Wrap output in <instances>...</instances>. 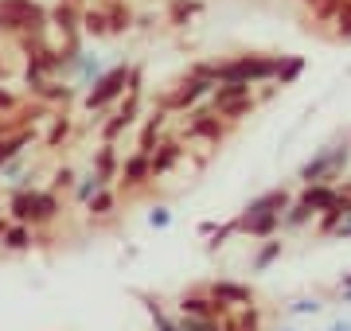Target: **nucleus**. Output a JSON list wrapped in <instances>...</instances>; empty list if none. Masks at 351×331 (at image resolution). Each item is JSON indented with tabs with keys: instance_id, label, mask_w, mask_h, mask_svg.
<instances>
[{
	"instance_id": "obj_22",
	"label": "nucleus",
	"mask_w": 351,
	"mask_h": 331,
	"mask_svg": "<svg viewBox=\"0 0 351 331\" xmlns=\"http://www.w3.org/2000/svg\"><path fill=\"white\" fill-rule=\"evenodd\" d=\"M117 207H121V191H117V187H101L82 211H86L90 222H110V218L117 215Z\"/></svg>"
},
{
	"instance_id": "obj_36",
	"label": "nucleus",
	"mask_w": 351,
	"mask_h": 331,
	"mask_svg": "<svg viewBox=\"0 0 351 331\" xmlns=\"http://www.w3.org/2000/svg\"><path fill=\"white\" fill-rule=\"evenodd\" d=\"M20 102H24V98H20L12 86H4V82H0V117L16 114V109H20Z\"/></svg>"
},
{
	"instance_id": "obj_37",
	"label": "nucleus",
	"mask_w": 351,
	"mask_h": 331,
	"mask_svg": "<svg viewBox=\"0 0 351 331\" xmlns=\"http://www.w3.org/2000/svg\"><path fill=\"white\" fill-rule=\"evenodd\" d=\"M234 234H239V222L230 218V222H223V226H219L211 238H207V250H219V246H226V238H234Z\"/></svg>"
},
{
	"instance_id": "obj_32",
	"label": "nucleus",
	"mask_w": 351,
	"mask_h": 331,
	"mask_svg": "<svg viewBox=\"0 0 351 331\" xmlns=\"http://www.w3.org/2000/svg\"><path fill=\"white\" fill-rule=\"evenodd\" d=\"M328 24H332V39H339V43H351V0H339L336 16H332Z\"/></svg>"
},
{
	"instance_id": "obj_41",
	"label": "nucleus",
	"mask_w": 351,
	"mask_h": 331,
	"mask_svg": "<svg viewBox=\"0 0 351 331\" xmlns=\"http://www.w3.org/2000/svg\"><path fill=\"white\" fill-rule=\"evenodd\" d=\"M336 296L343 300V304H351V284H336Z\"/></svg>"
},
{
	"instance_id": "obj_26",
	"label": "nucleus",
	"mask_w": 351,
	"mask_h": 331,
	"mask_svg": "<svg viewBox=\"0 0 351 331\" xmlns=\"http://www.w3.org/2000/svg\"><path fill=\"white\" fill-rule=\"evenodd\" d=\"M281 254H285V242L281 238H265V242H258V250H254V257H250V273H265L269 265H277L281 261Z\"/></svg>"
},
{
	"instance_id": "obj_43",
	"label": "nucleus",
	"mask_w": 351,
	"mask_h": 331,
	"mask_svg": "<svg viewBox=\"0 0 351 331\" xmlns=\"http://www.w3.org/2000/svg\"><path fill=\"white\" fill-rule=\"evenodd\" d=\"M339 284H351V273H343V277H339Z\"/></svg>"
},
{
	"instance_id": "obj_10",
	"label": "nucleus",
	"mask_w": 351,
	"mask_h": 331,
	"mask_svg": "<svg viewBox=\"0 0 351 331\" xmlns=\"http://www.w3.org/2000/svg\"><path fill=\"white\" fill-rule=\"evenodd\" d=\"M184 153H188V144L180 137H164L156 148H152L149 156V164H152V179H164V176H172L176 168L184 164Z\"/></svg>"
},
{
	"instance_id": "obj_39",
	"label": "nucleus",
	"mask_w": 351,
	"mask_h": 331,
	"mask_svg": "<svg viewBox=\"0 0 351 331\" xmlns=\"http://www.w3.org/2000/svg\"><path fill=\"white\" fill-rule=\"evenodd\" d=\"M133 27H141V31H152V27H156V16H152V12H141L137 20H133Z\"/></svg>"
},
{
	"instance_id": "obj_25",
	"label": "nucleus",
	"mask_w": 351,
	"mask_h": 331,
	"mask_svg": "<svg viewBox=\"0 0 351 331\" xmlns=\"http://www.w3.org/2000/svg\"><path fill=\"white\" fill-rule=\"evenodd\" d=\"M137 300L145 304V312H149V319H152V331H184L180 328V319L168 312V308L156 300V296H149V293H137Z\"/></svg>"
},
{
	"instance_id": "obj_29",
	"label": "nucleus",
	"mask_w": 351,
	"mask_h": 331,
	"mask_svg": "<svg viewBox=\"0 0 351 331\" xmlns=\"http://www.w3.org/2000/svg\"><path fill=\"white\" fill-rule=\"evenodd\" d=\"M110 36V20L101 12V4H86L82 8V39H106Z\"/></svg>"
},
{
	"instance_id": "obj_44",
	"label": "nucleus",
	"mask_w": 351,
	"mask_h": 331,
	"mask_svg": "<svg viewBox=\"0 0 351 331\" xmlns=\"http://www.w3.org/2000/svg\"><path fill=\"white\" fill-rule=\"evenodd\" d=\"M339 191H343V195H351V183H343V187H339Z\"/></svg>"
},
{
	"instance_id": "obj_30",
	"label": "nucleus",
	"mask_w": 351,
	"mask_h": 331,
	"mask_svg": "<svg viewBox=\"0 0 351 331\" xmlns=\"http://www.w3.org/2000/svg\"><path fill=\"white\" fill-rule=\"evenodd\" d=\"M32 129H20V133H4L0 137V168L8 164V160H16V156H24V148L32 144Z\"/></svg>"
},
{
	"instance_id": "obj_24",
	"label": "nucleus",
	"mask_w": 351,
	"mask_h": 331,
	"mask_svg": "<svg viewBox=\"0 0 351 331\" xmlns=\"http://www.w3.org/2000/svg\"><path fill=\"white\" fill-rule=\"evenodd\" d=\"M304 70H308V63H304V55H281V59H277L274 86H277V90H285V86H297Z\"/></svg>"
},
{
	"instance_id": "obj_35",
	"label": "nucleus",
	"mask_w": 351,
	"mask_h": 331,
	"mask_svg": "<svg viewBox=\"0 0 351 331\" xmlns=\"http://www.w3.org/2000/svg\"><path fill=\"white\" fill-rule=\"evenodd\" d=\"M320 296H301V300H293V304H289V316H316V312H320Z\"/></svg>"
},
{
	"instance_id": "obj_33",
	"label": "nucleus",
	"mask_w": 351,
	"mask_h": 331,
	"mask_svg": "<svg viewBox=\"0 0 351 331\" xmlns=\"http://www.w3.org/2000/svg\"><path fill=\"white\" fill-rule=\"evenodd\" d=\"M75 183H78V168L75 164H59L55 172H51V191H75Z\"/></svg>"
},
{
	"instance_id": "obj_7",
	"label": "nucleus",
	"mask_w": 351,
	"mask_h": 331,
	"mask_svg": "<svg viewBox=\"0 0 351 331\" xmlns=\"http://www.w3.org/2000/svg\"><path fill=\"white\" fill-rule=\"evenodd\" d=\"M230 121H223V117L215 114L211 105L203 102L195 105L188 114V125H184V144H211V148H219L226 137H230Z\"/></svg>"
},
{
	"instance_id": "obj_16",
	"label": "nucleus",
	"mask_w": 351,
	"mask_h": 331,
	"mask_svg": "<svg viewBox=\"0 0 351 331\" xmlns=\"http://www.w3.org/2000/svg\"><path fill=\"white\" fill-rule=\"evenodd\" d=\"M32 246H39V234L27 222H12L8 218V226L0 230V250L4 254H27Z\"/></svg>"
},
{
	"instance_id": "obj_46",
	"label": "nucleus",
	"mask_w": 351,
	"mask_h": 331,
	"mask_svg": "<svg viewBox=\"0 0 351 331\" xmlns=\"http://www.w3.org/2000/svg\"><path fill=\"white\" fill-rule=\"evenodd\" d=\"M281 331H297V328H281Z\"/></svg>"
},
{
	"instance_id": "obj_40",
	"label": "nucleus",
	"mask_w": 351,
	"mask_h": 331,
	"mask_svg": "<svg viewBox=\"0 0 351 331\" xmlns=\"http://www.w3.org/2000/svg\"><path fill=\"white\" fill-rule=\"evenodd\" d=\"M215 230H219V222H211V218H207V222H199V234H203V238H211Z\"/></svg>"
},
{
	"instance_id": "obj_13",
	"label": "nucleus",
	"mask_w": 351,
	"mask_h": 331,
	"mask_svg": "<svg viewBox=\"0 0 351 331\" xmlns=\"http://www.w3.org/2000/svg\"><path fill=\"white\" fill-rule=\"evenodd\" d=\"M293 203V191L289 187H269V191L254 195L250 203L239 211V218H254V215H285V207Z\"/></svg>"
},
{
	"instance_id": "obj_9",
	"label": "nucleus",
	"mask_w": 351,
	"mask_h": 331,
	"mask_svg": "<svg viewBox=\"0 0 351 331\" xmlns=\"http://www.w3.org/2000/svg\"><path fill=\"white\" fill-rule=\"evenodd\" d=\"M226 312H234V308H226L223 300H215V296L207 293V284H199V289H188V293H180V300H176V316L223 319Z\"/></svg>"
},
{
	"instance_id": "obj_34",
	"label": "nucleus",
	"mask_w": 351,
	"mask_h": 331,
	"mask_svg": "<svg viewBox=\"0 0 351 331\" xmlns=\"http://www.w3.org/2000/svg\"><path fill=\"white\" fill-rule=\"evenodd\" d=\"M145 222H149V230H168L172 226V207L168 203H152L149 215H145Z\"/></svg>"
},
{
	"instance_id": "obj_6",
	"label": "nucleus",
	"mask_w": 351,
	"mask_h": 331,
	"mask_svg": "<svg viewBox=\"0 0 351 331\" xmlns=\"http://www.w3.org/2000/svg\"><path fill=\"white\" fill-rule=\"evenodd\" d=\"M211 90H215V82H207V78H199V75L188 70V75H180L172 86L156 98V105L168 109V114H191L195 105H203L207 98H211Z\"/></svg>"
},
{
	"instance_id": "obj_27",
	"label": "nucleus",
	"mask_w": 351,
	"mask_h": 331,
	"mask_svg": "<svg viewBox=\"0 0 351 331\" xmlns=\"http://www.w3.org/2000/svg\"><path fill=\"white\" fill-rule=\"evenodd\" d=\"M258 105H262V102H258V90H254V94H242V98H230V102H223L215 114L223 117V121H230V125H239L242 117H250Z\"/></svg>"
},
{
	"instance_id": "obj_15",
	"label": "nucleus",
	"mask_w": 351,
	"mask_h": 331,
	"mask_svg": "<svg viewBox=\"0 0 351 331\" xmlns=\"http://www.w3.org/2000/svg\"><path fill=\"white\" fill-rule=\"evenodd\" d=\"M293 199H301L313 215H324L328 207L339 199V183H301V191L293 195Z\"/></svg>"
},
{
	"instance_id": "obj_18",
	"label": "nucleus",
	"mask_w": 351,
	"mask_h": 331,
	"mask_svg": "<svg viewBox=\"0 0 351 331\" xmlns=\"http://www.w3.org/2000/svg\"><path fill=\"white\" fill-rule=\"evenodd\" d=\"M78 98V86L66 82V78H51L47 86L36 94V102H43L47 109H71V102Z\"/></svg>"
},
{
	"instance_id": "obj_20",
	"label": "nucleus",
	"mask_w": 351,
	"mask_h": 331,
	"mask_svg": "<svg viewBox=\"0 0 351 331\" xmlns=\"http://www.w3.org/2000/svg\"><path fill=\"white\" fill-rule=\"evenodd\" d=\"M90 168L98 172L106 183H117V172H121V153H117V144L113 140H101L94 156H90Z\"/></svg>"
},
{
	"instance_id": "obj_5",
	"label": "nucleus",
	"mask_w": 351,
	"mask_h": 331,
	"mask_svg": "<svg viewBox=\"0 0 351 331\" xmlns=\"http://www.w3.org/2000/svg\"><path fill=\"white\" fill-rule=\"evenodd\" d=\"M0 36H51L47 8L39 0H0Z\"/></svg>"
},
{
	"instance_id": "obj_42",
	"label": "nucleus",
	"mask_w": 351,
	"mask_h": 331,
	"mask_svg": "<svg viewBox=\"0 0 351 331\" xmlns=\"http://www.w3.org/2000/svg\"><path fill=\"white\" fill-rule=\"evenodd\" d=\"M328 331H351V319H332V323H328Z\"/></svg>"
},
{
	"instance_id": "obj_38",
	"label": "nucleus",
	"mask_w": 351,
	"mask_h": 331,
	"mask_svg": "<svg viewBox=\"0 0 351 331\" xmlns=\"http://www.w3.org/2000/svg\"><path fill=\"white\" fill-rule=\"evenodd\" d=\"M328 238H339V242H348V238H351V211L339 218L336 226H332V234H328Z\"/></svg>"
},
{
	"instance_id": "obj_23",
	"label": "nucleus",
	"mask_w": 351,
	"mask_h": 331,
	"mask_svg": "<svg viewBox=\"0 0 351 331\" xmlns=\"http://www.w3.org/2000/svg\"><path fill=\"white\" fill-rule=\"evenodd\" d=\"M101 12H106V20H110V36H125V31H133L137 12L129 8L125 0H101Z\"/></svg>"
},
{
	"instance_id": "obj_11",
	"label": "nucleus",
	"mask_w": 351,
	"mask_h": 331,
	"mask_svg": "<svg viewBox=\"0 0 351 331\" xmlns=\"http://www.w3.org/2000/svg\"><path fill=\"white\" fill-rule=\"evenodd\" d=\"M47 20H51V31L55 39H82V8L59 0L55 8H47Z\"/></svg>"
},
{
	"instance_id": "obj_4",
	"label": "nucleus",
	"mask_w": 351,
	"mask_h": 331,
	"mask_svg": "<svg viewBox=\"0 0 351 331\" xmlns=\"http://www.w3.org/2000/svg\"><path fill=\"white\" fill-rule=\"evenodd\" d=\"M274 51H239L230 59H219V82H250V86H265L277 75Z\"/></svg>"
},
{
	"instance_id": "obj_31",
	"label": "nucleus",
	"mask_w": 351,
	"mask_h": 331,
	"mask_svg": "<svg viewBox=\"0 0 351 331\" xmlns=\"http://www.w3.org/2000/svg\"><path fill=\"white\" fill-rule=\"evenodd\" d=\"M313 218H316V215L301 203V199H293V203L285 207V215H281V234H297V230H304Z\"/></svg>"
},
{
	"instance_id": "obj_2",
	"label": "nucleus",
	"mask_w": 351,
	"mask_h": 331,
	"mask_svg": "<svg viewBox=\"0 0 351 331\" xmlns=\"http://www.w3.org/2000/svg\"><path fill=\"white\" fill-rule=\"evenodd\" d=\"M351 164V137H336L320 144L301 168H297V183H336Z\"/></svg>"
},
{
	"instance_id": "obj_14",
	"label": "nucleus",
	"mask_w": 351,
	"mask_h": 331,
	"mask_svg": "<svg viewBox=\"0 0 351 331\" xmlns=\"http://www.w3.org/2000/svg\"><path fill=\"white\" fill-rule=\"evenodd\" d=\"M207 293H211L215 300H223L226 308H246V304H254V289H250V284L230 280V277L211 280V284H207Z\"/></svg>"
},
{
	"instance_id": "obj_17",
	"label": "nucleus",
	"mask_w": 351,
	"mask_h": 331,
	"mask_svg": "<svg viewBox=\"0 0 351 331\" xmlns=\"http://www.w3.org/2000/svg\"><path fill=\"white\" fill-rule=\"evenodd\" d=\"M71 137H75V117L66 114V109H51L47 133H43V148H47V153H55V148H63Z\"/></svg>"
},
{
	"instance_id": "obj_19",
	"label": "nucleus",
	"mask_w": 351,
	"mask_h": 331,
	"mask_svg": "<svg viewBox=\"0 0 351 331\" xmlns=\"http://www.w3.org/2000/svg\"><path fill=\"white\" fill-rule=\"evenodd\" d=\"M106 66H110V63H106V55H101V51H94V47H82V59H78L75 75H71V82L78 86V94H82L86 86H94V78H98Z\"/></svg>"
},
{
	"instance_id": "obj_3",
	"label": "nucleus",
	"mask_w": 351,
	"mask_h": 331,
	"mask_svg": "<svg viewBox=\"0 0 351 331\" xmlns=\"http://www.w3.org/2000/svg\"><path fill=\"white\" fill-rule=\"evenodd\" d=\"M129 70H133V63H110V66H106V70L94 78V86H86L82 94H78L82 114H90V117H94V114H110L113 105L125 98Z\"/></svg>"
},
{
	"instance_id": "obj_28",
	"label": "nucleus",
	"mask_w": 351,
	"mask_h": 331,
	"mask_svg": "<svg viewBox=\"0 0 351 331\" xmlns=\"http://www.w3.org/2000/svg\"><path fill=\"white\" fill-rule=\"evenodd\" d=\"M101 187H113V183H106L94 168H86V172H78V183H75V191H71V199H75L78 207H86L90 199L101 191Z\"/></svg>"
},
{
	"instance_id": "obj_21",
	"label": "nucleus",
	"mask_w": 351,
	"mask_h": 331,
	"mask_svg": "<svg viewBox=\"0 0 351 331\" xmlns=\"http://www.w3.org/2000/svg\"><path fill=\"white\" fill-rule=\"evenodd\" d=\"M199 16H203V0H168V8H164V20H168V27H176V31L191 27Z\"/></svg>"
},
{
	"instance_id": "obj_1",
	"label": "nucleus",
	"mask_w": 351,
	"mask_h": 331,
	"mask_svg": "<svg viewBox=\"0 0 351 331\" xmlns=\"http://www.w3.org/2000/svg\"><path fill=\"white\" fill-rule=\"evenodd\" d=\"M8 218L12 222H27L32 230H43L51 226L55 218L63 215V203H59V191H51V187H12L8 191Z\"/></svg>"
},
{
	"instance_id": "obj_12",
	"label": "nucleus",
	"mask_w": 351,
	"mask_h": 331,
	"mask_svg": "<svg viewBox=\"0 0 351 331\" xmlns=\"http://www.w3.org/2000/svg\"><path fill=\"white\" fill-rule=\"evenodd\" d=\"M168 109H160V105H156V109H152V114H145L141 117V129H137V153H149L152 156V148H156V144H160L164 137H168Z\"/></svg>"
},
{
	"instance_id": "obj_8",
	"label": "nucleus",
	"mask_w": 351,
	"mask_h": 331,
	"mask_svg": "<svg viewBox=\"0 0 351 331\" xmlns=\"http://www.w3.org/2000/svg\"><path fill=\"white\" fill-rule=\"evenodd\" d=\"M152 183V164H149V153H133L129 156H121V172H117V191L121 195H141L145 187Z\"/></svg>"
},
{
	"instance_id": "obj_45",
	"label": "nucleus",
	"mask_w": 351,
	"mask_h": 331,
	"mask_svg": "<svg viewBox=\"0 0 351 331\" xmlns=\"http://www.w3.org/2000/svg\"><path fill=\"white\" fill-rule=\"evenodd\" d=\"M301 4H304V8H313V4H316V0H301Z\"/></svg>"
}]
</instances>
